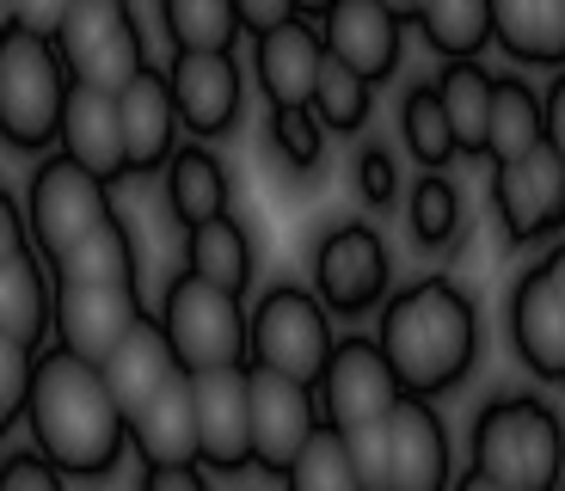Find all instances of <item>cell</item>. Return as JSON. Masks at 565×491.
Here are the masks:
<instances>
[{
    "label": "cell",
    "instance_id": "1",
    "mask_svg": "<svg viewBox=\"0 0 565 491\" xmlns=\"http://www.w3.org/2000/svg\"><path fill=\"white\" fill-rule=\"evenodd\" d=\"M25 430L31 449L68 479H105L129 449V418L105 387L99 363H86L62 344L38 351V363H31Z\"/></svg>",
    "mask_w": 565,
    "mask_h": 491
},
{
    "label": "cell",
    "instance_id": "2",
    "mask_svg": "<svg viewBox=\"0 0 565 491\" xmlns=\"http://www.w3.org/2000/svg\"><path fill=\"white\" fill-rule=\"evenodd\" d=\"M375 344L387 351L399 387L406 393H437L461 387L473 375V356H480V313H473V295L449 277H418L406 289H394L382 301V320H375Z\"/></svg>",
    "mask_w": 565,
    "mask_h": 491
},
{
    "label": "cell",
    "instance_id": "3",
    "mask_svg": "<svg viewBox=\"0 0 565 491\" xmlns=\"http://www.w3.org/2000/svg\"><path fill=\"white\" fill-rule=\"evenodd\" d=\"M68 68L50 31L7 25L0 31V148L7 154H50L62 129V105H68Z\"/></svg>",
    "mask_w": 565,
    "mask_h": 491
},
{
    "label": "cell",
    "instance_id": "4",
    "mask_svg": "<svg viewBox=\"0 0 565 491\" xmlns=\"http://www.w3.org/2000/svg\"><path fill=\"white\" fill-rule=\"evenodd\" d=\"M473 467L510 491H559L565 424L541 393H504L473 418Z\"/></svg>",
    "mask_w": 565,
    "mask_h": 491
},
{
    "label": "cell",
    "instance_id": "5",
    "mask_svg": "<svg viewBox=\"0 0 565 491\" xmlns=\"http://www.w3.org/2000/svg\"><path fill=\"white\" fill-rule=\"evenodd\" d=\"M154 320L167 325L172 356H179L184 375L246 363V301L234 289H215L210 277H198V270L167 277Z\"/></svg>",
    "mask_w": 565,
    "mask_h": 491
},
{
    "label": "cell",
    "instance_id": "6",
    "mask_svg": "<svg viewBox=\"0 0 565 491\" xmlns=\"http://www.w3.org/2000/svg\"><path fill=\"white\" fill-rule=\"evenodd\" d=\"M56 50L74 86H99L117 93L148 68V38L129 0H68V13L56 19Z\"/></svg>",
    "mask_w": 565,
    "mask_h": 491
},
{
    "label": "cell",
    "instance_id": "7",
    "mask_svg": "<svg viewBox=\"0 0 565 491\" xmlns=\"http://www.w3.org/2000/svg\"><path fill=\"white\" fill-rule=\"evenodd\" d=\"M332 344H339L332 338V313L301 282H277V289H265L246 308V363H265L277 375H296L313 387Z\"/></svg>",
    "mask_w": 565,
    "mask_h": 491
},
{
    "label": "cell",
    "instance_id": "8",
    "mask_svg": "<svg viewBox=\"0 0 565 491\" xmlns=\"http://www.w3.org/2000/svg\"><path fill=\"white\" fill-rule=\"evenodd\" d=\"M111 210V184L99 172H86L81 160H68L62 148L38 154L31 167V184H25V227H31V246L43 258H56L62 246L86 234V227H99Z\"/></svg>",
    "mask_w": 565,
    "mask_h": 491
},
{
    "label": "cell",
    "instance_id": "9",
    "mask_svg": "<svg viewBox=\"0 0 565 491\" xmlns=\"http://www.w3.org/2000/svg\"><path fill=\"white\" fill-rule=\"evenodd\" d=\"M387 289H394V258H387V239L375 234L369 222L326 227V239L313 246V295L326 301V313H339V320L382 313Z\"/></svg>",
    "mask_w": 565,
    "mask_h": 491
},
{
    "label": "cell",
    "instance_id": "10",
    "mask_svg": "<svg viewBox=\"0 0 565 491\" xmlns=\"http://www.w3.org/2000/svg\"><path fill=\"white\" fill-rule=\"evenodd\" d=\"M399 393H406V387H399L387 351L375 344V338H363V332L339 338V344H332V356H326V369H320V381H313L320 418L332 424V430H356V424L387 418Z\"/></svg>",
    "mask_w": 565,
    "mask_h": 491
},
{
    "label": "cell",
    "instance_id": "11",
    "mask_svg": "<svg viewBox=\"0 0 565 491\" xmlns=\"http://www.w3.org/2000/svg\"><path fill=\"white\" fill-rule=\"evenodd\" d=\"M167 86L179 105L184 136L222 141L241 129L246 111V68L234 50H172L167 56Z\"/></svg>",
    "mask_w": 565,
    "mask_h": 491
},
{
    "label": "cell",
    "instance_id": "12",
    "mask_svg": "<svg viewBox=\"0 0 565 491\" xmlns=\"http://www.w3.org/2000/svg\"><path fill=\"white\" fill-rule=\"evenodd\" d=\"M492 210L510 246H535V239L565 234V160L547 141H535L523 160H498Z\"/></svg>",
    "mask_w": 565,
    "mask_h": 491
},
{
    "label": "cell",
    "instance_id": "13",
    "mask_svg": "<svg viewBox=\"0 0 565 491\" xmlns=\"http://www.w3.org/2000/svg\"><path fill=\"white\" fill-rule=\"evenodd\" d=\"M246 399H253V467L265 473H289V461L301 455L313 430H320V399L308 381L277 375L265 363H246Z\"/></svg>",
    "mask_w": 565,
    "mask_h": 491
},
{
    "label": "cell",
    "instance_id": "14",
    "mask_svg": "<svg viewBox=\"0 0 565 491\" xmlns=\"http://www.w3.org/2000/svg\"><path fill=\"white\" fill-rule=\"evenodd\" d=\"M141 295L136 282H56V308H50V332H56L62 351L86 356V363H105L111 344L141 320Z\"/></svg>",
    "mask_w": 565,
    "mask_h": 491
},
{
    "label": "cell",
    "instance_id": "15",
    "mask_svg": "<svg viewBox=\"0 0 565 491\" xmlns=\"http://www.w3.org/2000/svg\"><path fill=\"white\" fill-rule=\"evenodd\" d=\"M198 406V461L210 473H246L253 467V399H246V363L191 375Z\"/></svg>",
    "mask_w": 565,
    "mask_h": 491
},
{
    "label": "cell",
    "instance_id": "16",
    "mask_svg": "<svg viewBox=\"0 0 565 491\" xmlns=\"http://www.w3.org/2000/svg\"><path fill=\"white\" fill-rule=\"evenodd\" d=\"M387 436V485L382 491H449L455 461H449V430L424 393H399L394 412L382 418Z\"/></svg>",
    "mask_w": 565,
    "mask_h": 491
},
{
    "label": "cell",
    "instance_id": "17",
    "mask_svg": "<svg viewBox=\"0 0 565 491\" xmlns=\"http://www.w3.org/2000/svg\"><path fill=\"white\" fill-rule=\"evenodd\" d=\"M326 56H339L344 68H356L363 81H394L399 62H406V19L382 0H332L320 19Z\"/></svg>",
    "mask_w": 565,
    "mask_h": 491
},
{
    "label": "cell",
    "instance_id": "18",
    "mask_svg": "<svg viewBox=\"0 0 565 491\" xmlns=\"http://www.w3.org/2000/svg\"><path fill=\"white\" fill-rule=\"evenodd\" d=\"M117 117H124V154H129V179H148V172H167L172 148L184 141L179 105H172L167 68L148 62L129 86H117Z\"/></svg>",
    "mask_w": 565,
    "mask_h": 491
},
{
    "label": "cell",
    "instance_id": "19",
    "mask_svg": "<svg viewBox=\"0 0 565 491\" xmlns=\"http://www.w3.org/2000/svg\"><path fill=\"white\" fill-rule=\"evenodd\" d=\"M326 62V38L313 19H282L277 31L253 38V81L265 105H308Z\"/></svg>",
    "mask_w": 565,
    "mask_h": 491
},
{
    "label": "cell",
    "instance_id": "20",
    "mask_svg": "<svg viewBox=\"0 0 565 491\" xmlns=\"http://www.w3.org/2000/svg\"><path fill=\"white\" fill-rule=\"evenodd\" d=\"M510 344L523 356L529 375L565 387V301L553 295L547 270H523L510 289Z\"/></svg>",
    "mask_w": 565,
    "mask_h": 491
},
{
    "label": "cell",
    "instance_id": "21",
    "mask_svg": "<svg viewBox=\"0 0 565 491\" xmlns=\"http://www.w3.org/2000/svg\"><path fill=\"white\" fill-rule=\"evenodd\" d=\"M56 148H62L68 160H81L86 172H99L105 184L129 179V154H124V117H117V93H99V86H68V105H62Z\"/></svg>",
    "mask_w": 565,
    "mask_h": 491
},
{
    "label": "cell",
    "instance_id": "22",
    "mask_svg": "<svg viewBox=\"0 0 565 491\" xmlns=\"http://www.w3.org/2000/svg\"><path fill=\"white\" fill-rule=\"evenodd\" d=\"M99 375H105V387H111V399L124 406V418H129V412H141L172 375H184V369H179V356H172L167 325H160L154 313H141V320L111 344V356L99 363Z\"/></svg>",
    "mask_w": 565,
    "mask_h": 491
},
{
    "label": "cell",
    "instance_id": "23",
    "mask_svg": "<svg viewBox=\"0 0 565 491\" xmlns=\"http://www.w3.org/2000/svg\"><path fill=\"white\" fill-rule=\"evenodd\" d=\"M129 449L141 467H184L198 461V406H191V375H172L141 412H129Z\"/></svg>",
    "mask_w": 565,
    "mask_h": 491
},
{
    "label": "cell",
    "instance_id": "24",
    "mask_svg": "<svg viewBox=\"0 0 565 491\" xmlns=\"http://www.w3.org/2000/svg\"><path fill=\"white\" fill-rule=\"evenodd\" d=\"M160 179H167V210H172L179 227H198V222H210V215H227V203H234V179H227L222 154L198 136L172 148V160H167Z\"/></svg>",
    "mask_w": 565,
    "mask_h": 491
},
{
    "label": "cell",
    "instance_id": "25",
    "mask_svg": "<svg viewBox=\"0 0 565 491\" xmlns=\"http://www.w3.org/2000/svg\"><path fill=\"white\" fill-rule=\"evenodd\" d=\"M492 43L516 68H565V0H492Z\"/></svg>",
    "mask_w": 565,
    "mask_h": 491
},
{
    "label": "cell",
    "instance_id": "26",
    "mask_svg": "<svg viewBox=\"0 0 565 491\" xmlns=\"http://www.w3.org/2000/svg\"><path fill=\"white\" fill-rule=\"evenodd\" d=\"M50 308H56V277L43 270L38 246L0 258V332L19 338L25 351H43V338H50Z\"/></svg>",
    "mask_w": 565,
    "mask_h": 491
},
{
    "label": "cell",
    "instance_id": "27",
    "mask_svg": "<svg viewBox=\"0 0 565 491\" xmlns=\"http://www.w3.org/2000/svg\"><path fill=\"white\" fill-rule=\"evenodd\" d=\"M184 270L210 277L215 289L246 295V289H253V270H258L246 222H234V210H227V215H210V222L184 227Z\"/></svg>",
    "mask_w": 565,
    "mask_h": 491
},
{
    "label": "cell",
    "instance_id": "28",
    "mask_svg": "<svg viewBox=\"0 0 565 491\" xmlns=\"http://www.w3.org/2000/svg\"><path fill=\"white\" fill-rule=\"evenodd\" d=\"M56 282H136V234L124 227V215H105L99 227H86L74 246H62L56 258H43Z\"/></svg>",
    "mask_w": 565,
    "mask_h": 491
},
{
    "label": "cell",
    "instance_id": "29",
    "mask_svg": "<svg viewBox=\"0 0 565 491\" xmlns=\"http://www.w3.org/2000/svg\"><path fill=\"white\" fill-rule=\"evenodd\" d=\"M437 98L449 111L455 148L486 160V117H492V68L480 56H449L437 68Z\"/></svg>",
    "mask_w": 565,
    "mask_h": 491
},
{
    "label": "cell",
    "instance_id": "30",
    "mask_svg": "<svg viewBox=\"0 0 565 491\" xmlns=\"http://www.w3.org/2000/svg\"><path fill=\"white\" fill-rule=\"evenodd\" d=\"M541 136V93L523 74H492V117H486V160H523Z\"/></svg>",
    "mask_w": 565,
    "mask_h": 491
},
{
    "label": "cell",
    "instance_id": "31",
    "mask_svg": "<svg viewBox=\"0 0 565 491\" xmlns=\"http://www.w3.org/2000/svg\"><path fill=\"white\" fill-rule=\"evenodd\" d=\"M399 141H406V154L424 172H449V160H461L449 111H443V98H437V81H412L399 93Z\"/></svg>",
    "mask_w": 565,
    "mask_h": 491
},
{
    "label": "cell",
    "instance_id": "32",
    "mask_svg": "<svg viewBox=\"0 0 565 491\" xmlns=\"http://www.w3.org/2000/svg\"><path fill=\"white\" fill-rule=\"evenodd\" d=\"M412 25H418L424 50H437V62L480 56L492 43V0H424Z\"/></svg>",
    "mask_w": 565,
    "mask_h": 491
},
{
    "label": "cell",
    "instance_id": "33",
    "mask_svg": "<svg viewBox=\"0 0 565 491\" xmlns=\"http://www.w3.org/2000/svg\"><path fill=\"white\" fill-rule=\"evenodd\" d=\"M308 105L326 124V136H363L369 117H375V81H363L356 68H344L339 56H326Z\"/></svg>",
    "mask_w": 565,
    "mask_h": 491
},
{
    "label": "cell",
    "instance_id": "34",
    "mask_svg": "<svg viewBox=\"0 0 565 491\" xmlns=\"http://www.w3.org/2000/svg\"><path fill=\"white\" fill-rule=\"evenodd\" d=\"M160 31L172 50H234L246 38L234 0H160Z\"/></svg>",
    "mask_w": 565,
    "mask_h": 491
},
{
    "label": "cell",
    "instance_id": "35",
    "mask_svg": "<svg viewBox=\"0 0 565 491\" xmlns=\"http://www.w3.org/2000/svg\"><path fill=\"white\" fill-rule=\"evenodd\" d=\"M282 491H363V479H356V467H351V449H344V430L320 424V430L301 442V455L289 461Z\"/></svg>",
    "mask_w": 565,
    "mask_h": 491
},
{
    "label": "cell",
    "instance_id": "36",
    "mask_svg": "<svg viewBox=\"0 0 565 491\" xmlns=\"http://www.w3.org/2000/svg\"><path fill=\"white\" fill-rule=\"evenodd\" d=\"M406 234L430 253H443L455 234H461V191H455L449 172H424L406 196Z\"/></svg>",
    "mask_w": 565,
    "mask_h": 491
},
{
    "label": "cell",
    "instance_id": "37",
    "mask_svg": "<svg viewBox=\"0 0 565 491\" xmlns=\"http://www.w3.org/2000/svg\"><path fill=\"white\" fill-rule=\"evenodd\" d=\"M265 136H270V148H277L282 167L301 172V179L326 167V124L313 117V105H270Z\"/></svg>",
    "mask_w": 565,
    "mask_h": 491
},
{
    "label": "cell",
    "instance_id": "38",
    "mask_svg": "<svg viewBox=\"0 0 565 491\" xmlns=\"http://www.w3.org/2000/svg\"><path fill=\"white\" fill-rule=\"evenodd\" d=\"M351 184H356V196H363L369 210H394L399 196H406V184H399V160H394L387 141H363V148H356Z\"/></svg>",
    "mask_w": 565,
    "mask_h": 491
},
{
    "label": "cell",
    "instance_id": "39",
    "mask_svg": "<svg viewBox=\"0 0 565 491\" xmlns=\"http://www.w3.org/2000/svg\"><path fill=\"white\" fill-rule=\"evenodd\" d=\"M31 363H38V351H25L19 338H7V332H0V436H7L19 418H25Z\"/></svg>",
    "mask_w": 565,
    "mask_h": 491
},
{
    "label": "cell",
    "instance_id": "40",
    "mask_svg": "<svg viewBox=\"0 0 565 491\" xmlns=\"http://www.w3.org/2000/svg\"><path fill=\"white\" fill-rule=\"evenodd\" d=\"M62 479H68V473H62V467H50L38 449H19V455H7V461H0V491H68Z\"/></svg>",
    "mask_w": 565,
    "mask_h": 491
},
{
    "label": "cell",
    "instance_id": "41",
    "mask_svg": "<svg viewBox=\"0 0 565 491\" xmlns=\"http://www.w3.org/2000/svg\"><path fill=\"white\" fill-rule=\"evenodd\" d=\"M541 136H547V148L565 160V68H553L547 93H541Z\"/></svg>",
    "mask_w": 565,
    "mask_h": 491
},
{
    "label": "cell",
    "instance_id": "42",
    "mask_svg": "<svg viewBox=\"0 0 565 491\" xmlns=\"http://www.w3.org/2000/svg\"><path fill=\"white\" fill-rule=\"evenodd\" d=\"M234 13H241V31L258 38V31H277L282 19H301L296 0H234Z\"/></svg>",
    "mask_w": 565,
    "mask_h": 491
},
{
    "label": "cell",
    "instance_id": "43",
    "mask_svg": "<svg viewBox=\"0 0 565 491\" xmlns=\"http://www.w3.org/2000/svg\"><path fill=\"white\" fill-rule=\"evenodd\" d=\"M141 491H210V479H203V461H184V467H141Z\"/></svg>",
    "mask_w": 565,
    "mask_h": 491
},
{
    "label": "cell",
    "instance_id": "44",
    "mask_svg": "<svg viewBox=\"0 0 565 491\" xmlns=\"http://www.w3.org/2000/svg\"><path fill=\"white\" fill-rule=\"evenodd\" d=\"M31 246V227H25V210H19V196L0 184V258H13Z\"/></svg>",
    "mask_w": 565,
    "mask_h": 491
},
{
    "label": "cell",
    "instance_id": "45",
    "mask_svg": "<svg viewBox=\"0 0 565 491\" xmlns=\"http://www.w3.org/2000/svg\"><path fill=\"white\" fill-rule=\"evenodd\" d=\"M62 13H68V0H13V19L31 31H56Z\"/></svg>",
    "mask_w": 565,
    "mask_h": 491
},
{
    "label": "cell",
    "instance_id": "46",
    "mask_svg": "<svg viewBox=\"0 0 565 491\" xmlns=\"http://www.w3.org/2000/svg\"><path fill=\"white\" fill-rule=\"evenodd\" d=\"M541 270H547L553 295H559V301H565V239H559V246H547V258H541Z\"/></svg>",
    "mask_w": 565,
    "mask_h": 491
},
{
    "label": "cell",
    "instance_id": "47",
    "mask_svg": "<svg viewBox=\"0 0 565 491\" xmlns=\"http://www.w3.org/2000/svg\"><path fill=\"white\" fill-rule=\"evenodd\" d=\"M449 491H510V485H498V479H486V473H480V467H467V473H461V479H455V485H449Z\"/></svg>",
    "mask_w": 565,
    "mask_h": 491
},
{
    "label": "cell",
    "instance_id": "48",
    "mask_svg": "<svg viewBox=\"0 0 565 491\" xmlns=\"http://www.w3.org/2000/svg\"><path fill=\"white\" fill-rule=\"evenodd\" d=\"M382 7H394V13H399V19H406V25H412V19H418V7H424V0H382Z\"/></svg>",
    "mask_w": 565,
    "mask_h": 491
},
{
    "label": "cell",
    "instance_id": "49",
    "mask_svg": "<svg viewBox=\"0 0 565 491\" xmlns=\"http://www.w3.org/2000/svg\"><path fill=\"white\" fill-rule=\"evenodd\" d=\"M326 7H332V0H296V13H301V19H320Z\"/></svg>",
    "mask_w": 565,
    "mask_h": 491
},
{
    "label": "cell",
    "instance_id": "50",
    "mask_svg": "<svg viewBox=\"0 0 565 491\" xmlns=\"http://www.w3.org/2000/svg\"><path fill=\"white\" fill-rule=\"evenodd\" d=\"M13 25V0H0V31Z\"/></svg>",
    "mask_w": 565,
    "mask_h": 491
},
{
    "label": "cell",
    "instance_id": "51",
    "mask_svg": "<svg viewBox=\"0 0 565 491\" xmlns=\"http://www.w3.org/2000/svg\"><path fill=\"white\" fill-rule=\"evenodd\" d=\"M559 491H565V473H559Z\"/></svg>",
    "mask_w": 565,
    "mask_h": 491
}]
</instances>
